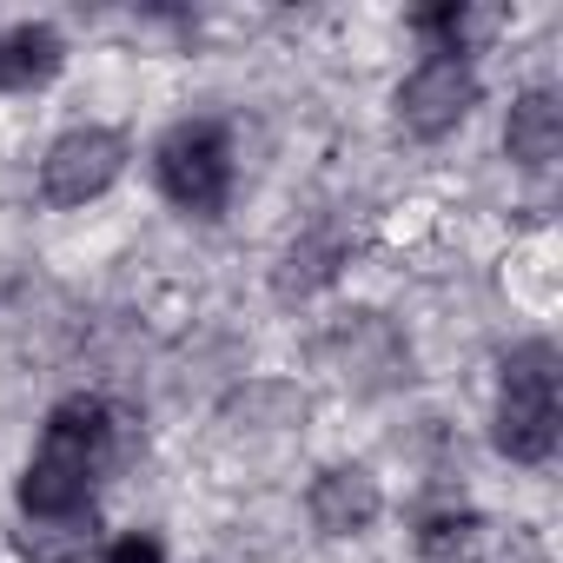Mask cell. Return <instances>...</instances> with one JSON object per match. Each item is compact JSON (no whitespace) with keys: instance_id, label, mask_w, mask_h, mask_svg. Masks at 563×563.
<instances>
[{"instance_id":"6da1fadb","label":"cell","mask_w":563,"mask_h":563,"mask_svg":"<svg viewBox=\"0 0 563 563\" xmlns=\"http://www.w3.org/2000/svg\"><path fill=\"white\" fill-rule=\"evenodd\" d=\"M113 411L107 398L93 391H74L47 411V431H41V451L27 457L21 471V510L27 517H67V510H87V490H93V471L107 464L113 451Z\"/></svg>"},{"instance_id":"7a4b0ae2","label":"cell","mask_w":563,"mask_h":563,"mask_svg":"<svg viewBox=\"0 0 563 563\" xmlns=\"http://www.w3.org/2000/svg\"><path fill=\"white\" fill-rule=\"evenodd\" d=\"M556 345L550 339H530L504 358V385H497V451L510 464H543L556 451Z\"/></svg>"},{"instance_id":"3957f363","label":"cell","mask_w":563,"mask_h":563,"mask_svg":"<svg viewBox=\"0 0 563 563\" xmlns=\"http://www.w3.org/2000/svg\"><path fill=\"white\" fill-rule=\"evenodd\" d=\"M153 179L159 192L192 212V219H219L232 199V140L219 120H179L159 133L153 146Z\"/></svg>"},{"instance_id":"277c9868","label":"cell","mask_w":563,"mask_h":563,"mask_svg":"<svg viewBox=\"0 0 563 563\" xmlns=\"http://www.w3.org/2000/svg\"><path fill=\"white\" fill-rule=\"evenodd\" d=\"M126 173V133L113 126H67L41 159V199L47 206H87Z\"/></svg>"},{"instance_id":"5b68a950","label":"cell","mask_w":563,"mask_h":563,"mask_svg":"<svg viewBox=\"0 0 563 563\" xmlns=\"http://www.w3.org/2000/svg\"><path fill=\"white\" fill-rule=\"evenodd\" d=\"M471 107H477V67L457 60V54H431V60L411 67L405 87H398V120H405V133H418V140L457 133V126L471 120Z\"/></svg>"},{"instance_id":"8992f818","label":"cell","mask_w":563,"mask_h":563,"mask_svg":"<svg viewBox=\"0 0 563 563\" xmlns=\"http://www.w3.org/2000/svg\"><path fill=\"white\" fill-rule=\"evenodd\" d=\"M325 352H332V365H339V378H345L352 391H391V385L405 378V365H411L405 339H398L391 319H378V312H345V319L332 325Z\"/></svg>"},{"instance_id":"52a82bcc","label":"cell","mask_w":563,"mask_h":563,"mask_svg":"<svg viewBox=\"0 0 563 563\" xmlns=\"http://www.w3.org/2000/svg\"><path fill=\"white\" fill-rule=\"evenodd\" d=\"M306 510H312V523H319L325 537H358V530H372V523H378L385 490H378V477H372L365 464H332V471H319V477H312Z\"/></svg>"},{"instance_id":"ba28073f","label":"cell","mask_w":563,"mask_h":563,"mask_svg":"<svg viewBox=\"0 0 563 563\" xmlns=\"http://www.w3.org/2000/svg\"><path fill=\"white\" fill-rule=\"evenodd\" d=\"M504 153L523 173L556 166V153H563V100L550 87H530V93L510 100V113H504Z\"/></svg>"},{"instance_id":"9c48e42d","label":"cell","mask_w":563,"mask_h":563,"mask_svg":"<svg viewBox=\"0 0 563 563\" xmlns=\"http://www.w3.org/2000/svg\"><path fill=\"white\" fill-rule=\"evenodd\" d=\"M67 60V41L47 27V21H21L0 34V87L8 93H27V87H47Z\"/></svg>"},{"instance_id":"30bf717a","label":"cell","mask_w":563,"mask_h":563,"mask_svg":"<svg viewBox=\"0 0 563 563\" xmlns=\"http://www.w3.org/2000/svg\"><path fill=\"white\" fill-rule=\"evenodd\" d=\"M339 265H345V232L319 225V232H306V239L286 245L272 286H278V299H312V292H325L332 278H339Z\"/></svg>"},{"instance_id":"8fae6325","label":"cell","mask_w":563,"mask_h":563,"mask_svg":"<svg viewBox=\"0 0 563 563\" xmlns=\"http://www.w3.org/2000/svg\"><path fill=\"white\" fill-rule=\"evenodd\" d=\"M14 550L27 563H80L93 550V510H67V517H27V530H14Z\"/></svg>"},{"instance_id":"7c38bea8","label":"cell","mask_w":563,"mask_h":563,"mask_svg":"<svg viewBox=\"0 0 563 563\" xmlns=\"http://www.w3.org/2000/svg\"><path fill=\"white\" fill-rule=\"evenodd\" d=\"M471 537H477V510L471 504H424L418 510V550L431 556V563H451L457 550H471Z\"/></svg>"},{"instance_id":"4fadbf2b","label":"cell","mask_w":563,"mask_h":563,"mask_svg":"<svg viewBox=\"0 0 563 563\" xmlns=\"http://www.w3.org/2000/svg\"><path fill=\"white\" fill-rule=\"evenodd\" d=\"M411 34H424L431 54H457V60H464L471 8H464V0H444V8H418V14H411Z\"/></svg>"},{"instance_id":"5bb4252c","label":"cell","mask_w":563,"mask_h":563,"mask_svg":"<svg viewBox=\"0 0 563 563\" xmlns=\"http://www.w3.org/2000/svg\"><path fill=\"white\" fill-rule=\"evenodd\" d=\"M100 563H166V550H159V537L126 530V537H113V543H107V556H100Z\"/></svg>"}]
</instances>
